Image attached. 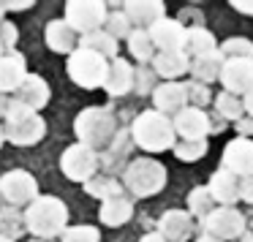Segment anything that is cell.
I'll return each instance as SVG.
<instances>
[{
    "label": "cell",
    "mask_w": 253,
    "mask_h": 242,
    "mask_svg": "<svg viewBox=\"0 0 253 242\" xmlns=\"http://www.w3.org/2000/svg\"><path fill=\"white\" fill-rule=\"evenodd\" d=\"M139 242H166V240H164V237L158 234V231H150V234H144V237H142V240H139Z\"/></svg>",
    "instance_id": "c3c4849f"
},
{
    "label": "cell",
    "mask_w": 253,
    "mask_h": 242,
    "mask_svg": "<svg viewBox=\"0 0 253 242\" xmlns=\"http://www.w3.org/2000/svg\"><path fill=\"white\" fill-rule=\"evenodd\" d=\"M131 150H133L131 131H128V128H120V131L115 133V139L109 142V147H106L104 153H98L101 155V169L109 177H115L117 171L123 174V169L131 163Z\"/></svg>",
    "instance_id": "7c38bea8"
},
{
    "label": "cell",
    "mask_w": 253,
    "mask_h": 242,
    "mask_svg": "<svg viewBox=\"0 0 253 242\" xmlns=\"http://www.w3.org/2000/svg\"><path fill=\"white\" fill-rule=\"evenodd\" d=\"M79 49H90L95 52V55H101L104 60H115L117 52H120V41H115L109 33H104V30H95V33H87V36H79Z\"/></svg>",
    "instance_id": "4316f807"
},
{
    "label": "cell",
    "mask_w": 253,
    "mask_h": 242,
    "mask_svg": "<svg viewBox=\"0 0 253 242\" xmlns=\"http://www.w3.org/2000/svg\"><path fill=\"white\" fill-rule=\"evenodd\" d=\"M210 196L215 199L218 207H234L240 202V177H234L231 171L218 169L210 177Z\"/></svg>",
    "instance_id": "44dd1931"
},
{
    "label": "cell",
    "mask_w": 253,
    "mask_h": 242,
    "mask_svg": "<svg viewBox=\"0 0 253 242\" xmlns=\"http://www.w3.org/2000/svg\"><path fill=\"white\" fill-rule=\"evenodd\" d=\"M123 14L133 25V30H150L158 19L166 17V6L161 0H128L123 3Z\"/></svg>",
    "instance_id": "2e32d148"
},
{
    "label": "cell",
    "mask_w": 253,
    "mask_h": 242,
    "mask_svg": "<svg viewBox=\"0 0 253 242\" xmlns=\"http://www.w3.org/2000/svg\"><path fill=\"white\" fill-rule=\"evenodd\" d=\"M220 84L226 93L237 95H248L253 90V60H226L220 68Z\"/></svg>",
    "instance_id": "4fadbf2b"
},
{
    "label": "cell",
    "mask_w": 253,
    "mask_h": 242,
    "mask_svg": "<svg viewBox=\"0 0 253 242\" xmlns=\"http://www.w3.org/2000/svg\"><path fill=\"white\" fill-rule=\"evenodd\" d=\"M218 52L223 55V60H253V41L242 39V36H231L218 44Z\"/></svg>",
    "instance_id": "836d02e7"
},
{
    "label": "cell",
    "mask_w": 253,
    "mask_h": 242,
    "mask_svg": "<svg viewBox=\"0 0 253 242\" xmlns=\"http://www.w3.org/2000/svg\"><path fill=\"white\" fill-rule=\"evenodd\" d=\"M158 74L153 71V66H139L133 68V90L139 95H153V90L158 87Z\"/></svg>",
    "instance_id": "f35d334b"
},
{
    "label": "cell",
    "mask_w": 253,
    "mask_h": 242,
    "mask_svg": "<svg viewBox=\"0 0 253 242\" xmlns=\"http://www.w3.org/2000/svg\"><path fill=\"white\" fill-rule=\"evenodd\" d=\"M234 242H253V231H245V234H240Z\"/></svg>",
    "instance_id": "681fc988"
},
{
    "label": "cell",
    "mask_w": 253,
    "mask_h": 242,
    "mask_svg": "<svg viewBox=\"0 0 253 242\" xmlns=\"http://www.w3.org/2000/svg\"><path fill=\"white\" fill-rule=\"evenodd\" d=\"M84 193L93 199H101V202H109V199H117V196H126L123 191V182L117 177H109V174H95L93 180L84 182Z\"/></svg>",
    "instance_id": "f1b7e54d"
},
{
    "label": "cell",
    "mask_w": 253,
    "mask_h": 242,
    "mask_svg": "<svg viewBox=\"0 0 253 242\" xmlns=\"http://www.w3.org/2000/svg\"><path fill=\"white\" fill-rule=\"evenodd\" d=\"M109 6L104 0H68L66 3V22L77 36H87L104 28Z\"/></svg>",
    "instance_id": "ba28073f"
},
{
    "label": "cell",
    "mask_w": 253,
    "mask_h": 242,
    "mask_svg": "<svg viewBox=\"0 0 253 242\" xmlns=\"http://www.w3.org/2000/svg\"><path fill=\"white\" fill-rule=\"evenodd\" d=\"M226 125H229V122H226L223 117L215 115V112H210V136H215V133H223Z\"/></svg>",
    "instance_id": "ee69618b"
},
{
    "label": "cell",
    "mask_w": 253,
    "mask_h": 242,
    "mask_svg": "<svg viewBox=\"0 0 253 242\" xmlns=\"http://www.w3.org/2000/svg\"><path fill=\"white\" fill-rule=\"evenodd\" d=\"M174 133L180 139H207L210 136V115L204 109H193L185 106L180 115L171 117Z\"/></svg>",
    "instance_id": "e0dca14e"
},
{
    "label": "cell",
    "mask_w": 253,
    "mask_h": 242,
    "mask_svg": "<svg viewBox=\"0 0 253 242\" xmlns=\"http://www.w3.org/2000/svg\"><path fill=\"white\" fill-rule=\"evenodd\" d=\"M185 106H188V98H185L182 82H161L158 87L153 90V109L161 112V115L174 117V115H180Z\"/></svg>",
    "instance_id": "ac0fdd59"
},
{
    "label": "cell",
    "mask_w": 253,
    "mask_h": 242,
    "mask_svg": "<svg viewBox=\"0 0 253 242\" xmlns=\"http://www.w3.org/2000/svg\"><path fill=\"white\" fill-rule=\"evenodd\" d=\"M196 242H220V240H215V237H207V234H202Z\"/></svg>",
    "instance_id": "f907efd6"
},
{
    "label": "cell",
    "mask_w": 253,
    "mask_h": 242,
    "mask_svg": "<svg viewBox=\"0 0 253 242\" xmlns=\"http://www.w3.org/2000/svg\"><path fill=\"white\" fill-rule=\"evenodd\" d=\"M104 90L112 95V98H120V95H126V93L133 90V66L126 60V57H115V60L109 63Z\"/></svg>",
    "instance_id": "cb8c5ba5"
},
{
    "label": "cell",
    "mask_w": 253,
    "mask_h": 242,
    "mask_svg": "<svg viewBox=\"0 0 253 242\" xmlns=\"http://www.w3.org/2000/svg\"><path fill=\"white\" fill-rule=\"evenodd\" d=\"M234 128H237V133H240L242 139H251V136H253V117H251V115H245L242 120H237V122H234Z\"/></svg>",
    "instance_id": "b9f144b4"
},
{
    "label": "cell",
    "mask_w": 253,
    "mask_h": 242,
    "mask_svg": "<svg viewBox=\"0 0 253 242\" xmlns=\"http://www.w3.org/2000/svg\"><path fill=\"white\" fill-rule=\"evenodd\" d=\"M215 207H218V204H215L212 196H210L207 185H199V188H193V191L188 193V215H191L193 220H204Z\"/></svg>",
    "instance_id": "d6a6232c"
},
{
    "label": "cell",
    "mask_w": 253,
    "mask_h": 242,
    "mask_svg": "<svg viewBox=\"0 0 253 242\" xmlns=\"http://www.w3.org/2000/svg\"><path fill=\"white\" fill-rule=\"evenodd\" d=\"M212 106H215V115H220L226 122H237V120H242L245 117V106H242V98H237V95H231V93H218V95H212Z\"/></svg>",
    "instance_id": "1f68e13d"
},
{
    "label": "cell",
    "mask_w": 253,
    "mask_h": 242,
    "mask_svg": "<svg viewBox=\"0 0 253 242\" xmlns=\"http://www.w3.org/2000/svg\"><path fill=\"white\" fill-rule=\"evenodd\" d=\"M44 41L52 52H57V55H71L79 44V36L71 30V25H68L66 19H52L44 28Z\"/></svg>",
    "instance_id": "603a6c76"
},
{
    "label": "cell",
    "mask_w": 253,
    "mask_h": 242,
    "mask_svg": "<svg viewBox=\"0 0 253 242\" xmlns=\"http://www.w3.org/2000/svg\"><path fill=\"white\" fill-rule=\"evenodd\" d=\"M155 44V52H182L185 46V28L174 17H164L147 30Z\"/></svg>",
    "instance_id": "9a60e30c"
},
{
    "label": "cell",
    "mask_w": 253,
    "mask_h": 242,
    "mask_svg": "<svg viewBox=\"0 0 253 242\" xmlns=\"http://www.w3.org/2000/svg\"><path fill=\"white\" fill-rule=\"evenodd\" d=\"M117 131H120L117 117L109 106H87L74 120V133H77L79 144H87L95 153L109 147V142L115 139Z\"/></svg>",
    "instance_id": "3957f363"
},
{
    "label": "cell",
    "mask_w": 253,
    "mask_h": 242,
    "mask_svg": "<svg viewBox=\"0 0 253 242\" xmlns=\"http://www.w3.org/2000/svg\"><path fill=\"white\" fill-rule=\"evenodd\" d=\"M3 11H28L33 8V0H0Z\"/></svg>",
    "instance_id": "60d3db41"
},
{
    "label": "cell",
    "mask_w": 253,
    "mask_h": 242,
    "mask_svg": "<svg viewBox=\"0 0 253 242\" xmlns=\"http://www.w3.org/2000/svg\"><path fill=\"white\" fill-rule=\"evenodd\" d=\"M25 77H28V63H25L22 52H3V57H0V93H17Z\"/></svg>",
    "instance_id": "ffe728a7"
},
{
    "label": "cell",
    "mask_w": 253,
    "mask_h": 242,
    "mask_svg": "<svg viewBox=\"0 0 253 242\" xmlns=\"http://www.w3.org/2000/svg\"><path fill=\"white\" fill-rule=\"evenodd\" d=\"M3 133H6V142L17 144V147H33L44 139L46 122L39 112L11 101L6 117H3Z\"/></svg>",
    "instance_id": "5b68a950"
},
{
    "label": "cell",
    "mask_w": 253,
    "mask_h": 242,
    "mask_svg": "<svg viewBox=\"0 0 253 242\" xmlns=\"http://www.w3.org/2000/svg\"><path fill=\"white\" fill-rule=\"evenodd\" d=\"M0 193H3V199L11 207H28V204H33L41 196L39 180L25 169H11L0 177Z\"/></svg>",
    "instance_id": "30bf717a"
},
{
    "label": "cell",
    "mask_w": 253,
    "mask_h": 242,
    "mask_svg": "<svg viewBox=\"0 0 253 242\" xmlns=\"http://www.w3.org/2000/svg\"><path fill=\"white\" fill-rule=\"evenodd\" d=\"M215 49H218V41H215V36L207 28H188L185 30V46H182V52L188 57L210 55Z\"/></svg>",
    "instance_id": "83f0119b"
},
{
    "label": "cell",
    "mask_w": 253,
    "mask_h": 242,
    "mask_svg": "<svg viewBox=\"0 0 253 242\" xmlns=\"http://www.w3.org/2000/svg\"><path fill=\"white\" fill-rule=\"evenodd\" d=\"M104 33H109L115 41H120V39H128L133 33V25L128 22V17L123 11H112V14H106Z\"/></svg>",
    "instance_id": "8d00e7d4"
},
{
    "label": "cell",
    "mask_w": 253,
    "mask_h": 242,
    "mask_svg": "<svg viewBox=\"0 0 253 242\" xmlns=\"http://www.w3.org/2000/svg\"><path fill=\"white\" fill-rule=\"evenodd\" d=\"M60 242H101V231L95 226H87V223L68 226L60 234Z\"/></svg>",
    "instance_id": "74e56055"
},
{
    "label": "cell",
    "mask_w": 253,
    "mask_h": 242,
    "mask_svg": "<svg viewBox=\"0 0 253 242\" xmlns=\"http://www.w3.org/2000/svg\"><path fill=\"white\" fill-rule=\"evenodd\" d=\"M25 231H28V226H25V212L22 209L11 207V204L0 207V237H8V240L17 242Z\"/></svg>",
    "instance_id": "f546056e"
},
{
    "label": "cell",
    "mask_w": 253,
    "mask_h": 242,
    "mask_svg": "<svg viewBox=\"0 0 253 242\" xmlns=\"http://www.w3.org/2000/svg\"><path fill=\"white\" fill-rule=\"evenodd\" d=\"M166 166L155 158H133L123 169V191L131 199H150L158 196L166 188Z\"/></svg>",
    "instance_id": "277c9868"
},
{
    "label": "cell",
    "mask_w": 253,
    "mask_h": 242,
    "mask_svg": "<svg viewBox=\"0 0 253 242\" xmlns=\"http://www.w3.org/2000/svg\"><path fill=\"white\" fill-rule=\"evenodd\" d=\"M30 242H55V240H36V237H33V240H30Z\"/></svg>",
    "instance_id": "f5cc1de1"
},
{
    "label": "cell",
    "mask_w": 253,
    "mask_h": 242,
    "mask_svg": "<svg viewBox=\"0 0 253 242\" xmlns=\"http://www.w3.org/2000/svg\"><path fill=\"white\" fill-rule=\"evenodd\" d=\"M25 226L28 234L36 240H55L68 229V207L57 196H39L25 209Z\"/></svg>",
    "instance_id": "7a4b0ae2"
},
{
    "label": "cell",
    "mask_w": 253,
    "mask_h": 242,
    "mask_svg": "<svg viewBox=\"0 0 253 242\" xmlns=\"http://www.w3.org/2000/svg\"><path fill=\"white\" fill-rule=\"evenodd\" d=\"M49 98H52V90H49V84H46V79L39 77V74H28L11 101L28 106V109H33V112H41L49 104Z\"/></svg>",
    "instance_id": "d6986e66"
},
{
    "label": "cell",
    "mask_w": 253,
    "mask_h": 242,
    "mask_svg": "<svg viewBox=\"0 0 253 242\" xmlns=\"http://www.w3.org/2000/svg\"><path fill=\"white\" fill-rule=\"evenodd\" d=\"M3 52H6V49H3V44H0V57H3Z\"/></svg>",
    "instance_id": "11a10c76"
},
{
    "label": "cell",
    "mask_w": 253,
    "mask_h": 242,
    "mask_svg": "<svg viewBox=\"0 0 253 242\" xmlns=\"http://www.w3.org/2000/svg\"><path fill=\"white\" fill-rule=\"evenodd\" d=\"M171 153L180 161H185V163H193V161L204 158V153H207V139H180L171 147Z\"/></svg>",
    "instance_id": "e575fe53"
},
{
    "label": "cell",
    "mask_w": 253,
    "mask_h": 242,
    "mask_svg": "<svg viewBox=\"0 0 253 242\" xmlns=\"http://www.w3.org/2000/svg\"><path fill=\"white\" fill-rule=\"evenodd\" d=\"M182 87H185L188 106H193V109H204V106H210V101H212V90H210V84H202V82H196V79H188V82H182Z\"/></svg>",
    "instance_id": "d590c367"
},
{
    "label": "cell",
    "mask_w": 253,
    "mask_h": 242,
    "mask_svg": "<svg viewBox=\"0 0 253 242\" xmlns=\"http://www.w3.org/2000/svg\"><path fill=\"white\" fill-rule=\"evenodd\" d=\"M231 8H234V11L248 14V17H253V3H251V0H231Z\"/></svg>",
    "instance_id": "f6af8a7d"
},
{
    "label": "cell",
    "mask_w": 253,
    "mask_h": 242,
    "mask_svg": "<svg viewBox=\"0 0 253 242\" xmlns=\"http://www.w3.org/2000/svg\"><path fill=\"white\" fill-rule=\"evenodd\" d=\"M240 199L245 204H251L253 207V177H245V180H240Z\"/></svg>",
    "instance_id": "7bdbcfd3"
},
{
    "label": "cell",
    "mask_w": 253,
    "mask_h": 242,
    "mask_svg": "<svg viewBox=\"0 0 253 242\" xmlns=\"http://www.w3.org/2000/svg\"><path fill=\"white\" fill-rule=\"evenodd\" d=\"M126 41H128V52H131V57L139 63V66H150V63H153L155 44H153V39H150L147 30H133Z\"/></svg>",
    "instance_id": "4dcf8cb0"
},
{
    "label": "cell",
    "mask_w": 253,
    "mask_h": 242,
    "mask_svg": "<svg viewBox=\"0 0 253 242\" xmlns=\"http://www.w3.org/2000/svg\"><path fill=\"white\" fill-rule=\"evenodd\" d=\"M66 71H68V79H71L77 87H84V90H95V87H104L106 82V71H109V60H104L101 55L90 49H74L68 55V63H66Z\"/></svg>",
    "instance_id": "8992f818"
},
{
    "label": "cell",
    "mask_w": 253,
    "mask_h": 242,
    "mask_svg": "<svg viewBox=\"0 0 253 242\" xmlns=\"http://www.w3.org/2000/svg\"><path fill=\"white\" fill-rule=\"evenodd\" d=\"M98 218L104 226H112V229L126 226L133 218V202L128 196H117V199H109V202H101Z\"/></svg>",
    "instance_id": "484cf974"
},
{
    "label": "cell",
    "mask_w": 253,
    "mask_h": 242,
    "mask_svg": "<svg viewBox=\"0 0 253 242\" xmlns=\"http://www.w3.org/2000/svg\"><path fill=\"white\" fill-rule=\"evenodd\" d=\"M223 55H220L218 49L210 52V55H199V57H191V68H188V74H191V79H196V82L202 84H212L220 79V68H223Z\"/></svg>",
    "instance_id": "d4e9b609"
},
{
    "label": "cell",
    "mask_w": 253,
    "mask_h": 242,
    "mask_svg": "<svg viewBox=\"0 0 253 242\" xmlns=\"http://www.w3.org/2000/svg\"><path fill=\"white\" fill-rule=\"evenodd\" d=\"M158 234L166 242H188L196 234V220L188 215V209H166L158 218Z\"/></svg>",
    "instance_id": "5bb4252c"
},
{
    "label": "cell",
    "mask_w": 253,
    "mask_h": 242,
    "mask_svg": "<svg viewBox=\"0 0 253 242\" xmlns=\"http://www.w3.org/2000/svg\"><path fill=\"white\" fill-rule=\"evenodd\" d=\"M202 231L207 237L220 240V242H234L240 234L248 231V218L237 207H215L202 220Z\"/></svg>",
    "instance_id": "9c48e42d"
},
{
    "label": "cell",
    "mask_w": 253,
    "mask_h": 242,
    "mask_svg": "<svg viewBox=\"0 0 253 242\" xmlns=\"http://www.w3.org/2000/svg\"><path fill=\"white\" fill-rule=\"evenodd\" d=\"M131 139L133 147H142L144 153H166L177 144V133L171 125V117L161 115L155 109H144L131 122Z\"/></svg>",
    "instance_id": "6da1fadb"
},
{
    "label": "cell",
    "mask_w": 253,
    "mask_h": 242,
    "mask_svg": "<svg viewBox=\"0 0 253 242\" xmlns=\"http://www.w3.org/2000/svg\"><path fill=\"white\" fill-rule=\"evenodd\" d=\"M153 71L158 74V79L166 82H177L180 77H185L188 68H191V57L185 52H155L153 57Z\"/></svg>",
    "instance_id": "7402d4cb"
},
{
    "label": "cell",
    "mask_w": 253,
    "mask_h": 242,
    "mask_svg": "<svg viewBox=\"0 0 253 242\" xmlns=\"http://www.w3.org/2000/svg\"><path fill=\"white\" fill-rule=\"evenodd\" d=\"M17 41H19L17 25H14L11 19H3V22H0V44H3V49L14 52V49H17Z\"/></svg>",
    "instance_id": "ab89813d"
},
{
    "label": "cell",
    "mask_w": 253,
    "mask_h": 242,
    "mask_svg": "<svg viewBox=\"0 0 253 242\" xmlns=\"http://www.w3.org/2000/svg\"><path fill=\"white\" fill-rule=\"evenodd\" d=\"M0 242H14V240H8V237H0Z\"/></svg>",
    "instance_id": "db71d44e"
},
{
    "label": "cell",
    "mask_w": 253,
    "mask_h": 242,
    "mask_svg": "<svg viewBox=\"0 0 253 242\" xmlns=\"http://www.w3.org/2000/svg\"><path fill=\"white\" fill-rule=\"evenodd\" d=\"M8 104H11V98H8L6 93H0V117H6V112H8Z\"/></svg>",
    "instance_id": "7dc6e473"
},
{
    "label": "cell",
    "mask_w": 253,
    "mask_h": 242,
    "mask_svg": "<svg viewBox=\"0 0 253 242\" xmlns=\"http://www.w3.org/2000/svg\"><path fill=\"white\" fill-rule=\"evenodd\" d=\"M0 207H3V193H0Z\"/></svg>",
    "instance_id": "9f6ffc18"
},
{
    "label": "cell",
    "mask_w": 253,
    "mask_h": 242,
    "mask_svg": "<svg viewBox=\"0 0 253 242\" xmlns=\"http://www.w3.org/2000/svg\"><path fill=\"white\" fill-rule=\"evenodd\" d=\"M220 169L231 171L234 177L245 180V177H253V139H231L223 147V155H220Z\"/></svg>",
    "instance_id": "8fae6325"
},
{
    "label": "cell",
    "mask_w": 253,
    "mask_h": 242,
    "mask_svg": "<svg viewBox=\"0 0 253 242\" xmlns=\"http://www.w3.org/2000/svg\"><path fill=\"white\" fill-rule=\"evenodd\" d=\"M242 106H245V115L253 117V90L248 95H242Z\"/></svg>",
    "instance_id": "bcb514c9"
},
{
    "label": "cell",
    "mask_w": 253,
    "mask_h": 242,
    "mask_svg": "<svg viewBox=\"0 0 253 242\" xmlns=\"http://www.w3.org/2000/svg\"><path fill=\"white\" fill-rule=\"evenodd\" d=\"M98 169H101V155L93 147H87V144L77 142L71 147H66L60 155V171L71 182H82L84 185L87 180H93L98 174Z\"/></svg>",
    "instance_id": "52a82bcc"
},
{
    "label": "cell",
    "mask_w": 253,
    "mask_h": 242,
    "mask_svg": "<svg viewBox=\"0 0 253 242\" xmlns=\"http://www.w3.org/2000/svg\"><path fill=\"white\" fill-rule=\"evenodd\" d=\"M3 142H6V133H3V125H0V147H3Z\"/></svg>",
    "instance_id": "816d5d0a"
}]
</instances>
